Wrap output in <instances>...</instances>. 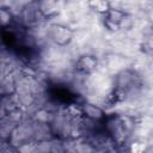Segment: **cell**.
Masks as SVG:
<instances>
[{
  "instance_id": "cell-1",
  "label": "cell",
  "mask_w": 153,
  "mask_h": 153,
  "mask_svg": "<svg viewBox=\"0 0 153 153\" xmlns=\"http://www.w3.org/2000/svg\"><path fill=\"white\" fill-rule=\"evenodd\" d=\"M73 116L69 114L67 108L60 106L59 110H56L53 114V117L49 122L50 129L54 134V136L60 139L71 137V124H72Z\"/></svg>"
},
{
  "instance_id": "cell-2",
  "label": "cell",
  "mask_w": 153,
  "mask_h": 153,
  "mask_svg": "<svg viewBox=\"0 0 153 153\" xmlns=\"http://www.w3.org/2000/svg\"><path fill=\"white\" fill-rule=\"evenodd\" d=\"M7 141H8V145L14 148H18L23 143L35 141L33 140V118L25 116L24 120L12 131Z\"/></svg>"
},
{
  "instance_id": "cell-3",
  "label": "cell",
  "mask_w": 153,
  "mask_h": 153,
  "mask_svg": "<svg viewBox=\"0 0 153 153\" xmlns=\"http://www.w3.org/2000/svg\"><path fill=\"white\" fill-rule=\"evenodd\" d=\"M44 20H47V18L39 12L38 1H29L23 8L20 16L16 18V22L26 29H30Z\"/></svg>"
},
{
  "instance_id": "cell-4",
  "label": "cell",
  "mask_w": 153,
  "mask_h": 153,
  "mask_svg": "<svg viewBox=\"0 0 153 153\" xmlns=\"http://www.w3.org/2000/svg\"><path fill=\"white\" fill-rule=\"evenodd\" d=\"M47 33H48V39L51 43H55L59 45L68 44L72 38V31L68 27L61 26V25H55V24H49V23H48V27H47Z\"/></svg>"
},
{
  "instance_id": "cell-5",
  "label": "cell",
  "mask_w": 153,
  "mask_h": 153,
  "mask_svg": "<svg viewBox=\"0 0 153 153\" xmlns=\"http://www.w3.org/2000/svg\"><path fill=\"white\" fill-rule=\"evenodd\" d=\"M53 137H54V134L50 129L49 123H44V122L33 120V140L36 142L51 140Z\"/></svg>"
},
{
  "instance_id": "cell-6",
  "label": "cell",
  "mask_w": 153,
  "mask_h": 153,
  "mask_svg": "<svg viewBox=\"0 0 153 153\" xmlns=\"http://www.w3.org/2000/svg\"><path fill=\"white\" fill-rule=\"evenodd\" d=\"M38 8L39 12L45 17L49 18L59 12L62 11L63 8V1H54V0H43L38 1Z\"/></svg>"
},
{
  "instance_id": "cell-7",
  "label": "cell",
  "mask_w": 153,
  "mask_h": 153,
  "mask_svg": "<svg viewBox=\"0 0 153 153\" xmlns=\"http://www.w3.org/2000/svg\"><path fill=\"white\" fill-rule=\"evenodd\" d=\"M19 123L8 114H6L1 120H0V139L2 140H8L12 131L16 129V127Z\"/></svg>"
},
{
  "instance_id": "cell-8",
  "label": "cell",
  "mask_w": 153,
  "mask_h": 153,
  "mask_svg": "<svg viewBox=\"0 0 153 153\" xmlns=\"http://www.w3.org/2000/svg\"><path fill=\"white\" fill-rule=\"evenodd\" d=\"M81 109V114L85 117H88L91 120H96V121H100L104 116V111L102 109H99L98 106L88 103V102H84L80 105Z\"/></svg>"
},
{
  "instance_id": "cell-9",
  "label": "cell",
  "mask_w": 153,
  "mask_h": 153,
  "mask_svg": "<svg viewBox=\"0 0 153 153\" xmlns=\"http://www.w3.org/2000/svg\"><path fill=\"white\" fill-rule=\"evenodd\" d=\"M16 91V80L12 73L0 78V97L13 94Z\"/></svg>"
},
{
  "instance_id": "cell-10",
  "label": "cell",
  "mask_w": 153,
  "mask_h": 153,
  "mask_svg": "<svg viewBox=\"0 0 153 153\" xmlns=\"http://www.w3.org/2000/svg\"><path fill=\"white\" fill-rule=\"evenodd\" d=\"M97 66V60L93 56H81L79 59V61L76 62V71L84 72V73H91L96 69Z\"/></svg>"
},
{
  "instance_id": "cell-11",
  "label": "cell",
  "mask_w": 153,
  "mask_h": 153,
  "mask_svg": "<svg viewBox=\"0 0 153 153\" xmlns=\"http://www.w3.org/2000/svg\"><path fill=\"white\" fill-rule=\"evenodd\" d=\"M148 146H152V143L147 142L146 140L136 139V140L131 141V142L128 145V148H129V153H143L145 149H146Z\"/></svg>"
},
{
  "instance_id": "cell-12",
  "label": "cell",
  "mask_w": 153,
  "mask_h": 153,
  "mask_svg": "<svg viewBox=\"0 0 153 153\" xmlns=\"http://www.w3.org/2000/svg\"><path fill=\"white\" fill-rule=\"evenodd\" d=\"M76 153H96L94 147L84 137H78V142L75 146Z\"/></svg>"
},
{
  "instance_id": "cell-13",
  "label": "cell",
  "mask_w": 153,
  "mask_h": 153,
  "mask_svg": "<svg viewBox=\"0 0 153 153\" xmlns=\"http://www.w3.org/2000/svg\"><path fill=\"white\" fill-rule=\"evenodd\" d=\"M88 5L91 7V10L96 11L97 13L100 14H105L110 7H109V1H103V0H96V1H88Z\"/></svg>"
},
{
  "instance_id": "cell-14",
  "label": "cell",
  "mask_w": 153,
  "mask_h": 153,
  "mask_svg": "<svg viewBox=\"0 0 153 153\" xmlns=\"http://www.w3.org/2000/svg\"><path fill=\"white\" fill-rule=\"evenodd\" d=\"M123 13H121L120 11H116V10H109L106 13H105V20L109 22V23H112V24H116L118 25V23L121 22V19L123 18Z\"/></svg>"
},
{
  "instance_id": "cell-15",
  "label": "cell",
  "mask_w": 153,
  "mask_h": 153,
  "mask_svg": "<svg viewBox=\"0 0 153 153\" xmlns=\"http://www.w3.org/2000/svg\"><path fill=\"white\" fill-rule=\"evenodd\" d=\"M50 153H65L62 139L54 136L50 140Z\"/></svg>"
},
{
  "instance_id": "cell-16",
  "label": "cell",
  "mask_w": 153,
  "mask_h": 153,
  "mask_svg": "<svg viewBox=\"0 0 153 153\" xmlns=\"http://www.w3.org/2000/svg\"><path fill=\"white\" fill-rule=\"evenodd\" d=\"M51 117H53V114H51V112L47 111L45 109H41V110H38V111L35 114V116H33L32 118L36 120V121H39V122L49 123L50 120H51Z\"/></svg>"
},
{
  "instance_id": "cell-17",
  "label": "cell",
  "mask_w": 153,
  "mask_h": 153,
  "mask_svg": "<svg viewBox=\"0 0 153 153\" xmlns=\"http://www.w3.org/2000/svg\"><path fill=\"white\" fill-rule=\"evenodd\" d=\"M76 142H78V137H66V139H62V143H63L65 152L75 151Z\"/></svg>"
},
{
  "instance_id": "cell-18",
  "label": "cell",
  "mask_w": 153,
  "mask_h": 153,
  "mask_svg": "<svg viewBox=\"0 0 153 153\" xmlns=\"http://www.w3.org/2000/svg\"><path fill=\"white\" fill-rule=\"evenodd\" d=\"M12 16L8 12L7 8H1L0 10V26H6L12 22Z\"/></svg>"
},
{
  "instance_id": "cell-19",
  "label": "cell",
  "mask_w": 153,
  "mask_h": 153,
  "mask_svg": "<svg viewBox=\"0 0 153 153\" xmlns=\"http://www.w3.org/2000/svg\"><path fill=\"white\" fill-rule=\"evenodd\" d=\"M33 152H38V153H50V140L37 142V143H36V148H35Z\"/></svg>"
},
{
  "instance_id": "cell-20",
  "label": "cell",
  "mask_w": 153,
  "mask_h": 153,
  "mask_svg": "<svg viewBox=\"0 0 153 153\" xmlns=\"http://www.w3.org/2000/svg\"><path fill=\"white\" fill-rule=\"evenodd\" d=\"M36 143L37 142H35V141H30V142L20 145L17 149H18L19 153H33V151L36 148Z\"/></svg>"
},
{
  "instance_id": "cell-21",
  "label": "cell",
  "mask_w": 153,
  "mask_h": 153,
  "mask_svg": "<svg viewBox=\"0 0 153 153\" xmlns=\"http://www.w3.org/2000/svg\"><path fill=\"white\" fill-rule=\"evenodd\" d=\"M1 153H19V152H18V149H17V148H14V147H12V146L7 145V146L2 149V152H1Z\"/></svg>"
},
{
  "instance_id": "cell-22",
  "label": "cell",
  "mask_w": 153,
  "mask_h": 153,
  "mask_svg": "<svg viewBox=\"0 0 153 153\" xmlns=\"http://www.w3.org/2000/svg\"><path fill=\"white\" fill-rule=\"evenodd\" d=\"M143 153H152V146H148L146 149H145V152Z\"/></svg>"
},
{
  "instance_id": "cell-23",
  "label": "cell",
  "mask_w": 153,
  "mask_h": 153,
  "mask_svg": "<svg viewBox=\"0 0 153 153\" xmlns=\"http://www.w3.org/2000/svg\"><path fill=\"white\" fill-rule=\"evenodd\" d=\"M65 153H76L75 151H69V152H65Z\"/></svg>"
},
{
  "instance_id": "cell-24",
  "label": "cell",
  "mask_w": 153,
  "mask_h": 153,
  "mask_svg": "<svg viewBox=\"0 0 153 153\" xmlns=\"http://www.w3.org/2000/svg\"><path fill=\"white\" fill-rule=\"evenodd\" d=\"M33 153H38V152H33Z\"/></svg>"
}]
</instances>
